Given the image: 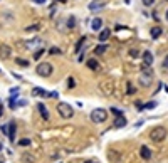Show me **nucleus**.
Wrapping results in <instances>:
<instances>
[{
    "label": "nucleus",
    "instance_id": "1",
    "mask_svg": "<svg viewBox=\"0 0 168 163\" xmlns=\"http://www.w3.org/2000/svg\"><path fill=\"white\" fill-rule=\"evenodd\" d=\"M167 134H168V131H167L165 126H155V128L150 130L148 136L151 138V141H155V143H161V141L167 138Z\"/></svg>",
    "mask_w": 168,
    "mask_h": 163
},
{
    "label": "nucleus",
    "instance_id": "2",
    "mask_svg": "<svg viewBox=\"0 0 168 163\" xmlns=\"http://www.w3.org/2000/svg\"><path fill=\"white\" fill-rule=\"evenodd\" d=\"M57 113L61 115V118L69 119V118L74 116V109H72V106L67 104V103H59V104H57Z\"/></svg>",
    "mask_w": 168,
    "mask_h": 163
},
{
    "label": "nucleus",
    "instance_id": "3",
    "mask_svg": "<svg viewBox=\"0 0 168 163\" xmlns=\"http://www.w3.org/2000/svg\"><path fill=\"white\" fill-rule=\"evenodd\" d=\"M35 71H37V74H39L40 77H49V76H52V72H54V67H52L50 62H40Z\"/></svg>",
    "mask_w": 168,
    "mask_h": 163
},
{
    "label": "nucleus",
    "instance_id": "4",
    "mask_svg": "<svg viewBox=\"0 0 168 163\" xmlns=\"http://www.w3.org/2000/svg\"><path fill=\"white\" fill-rule=\"evenodd\" d=\"M106 119H108V113L104 109H101V108L94 109L91 113V121H94V123H104Z\"/></svg>",
    "mask_w": 168,
    "mask_h": 163
},
{
    "label": "nucleus",
    "instance_id": "5",
    "mask_svg": "<svg viewBox=\"0 0 168 163\" xmlns=\"http://www.w3.org/2000/svg\"><path fill=\"white\" fill-rule=\"evenodd\" d=\"M138 83H139V86L141 87H150L151 86V83H153V74H151V72H141Z\"/></svg>",
    "mask_w": 168,
    "mask_h": 163
},
{
    "label": "nucleus",
    "instance_id": "6",
    "mask_svg": "<svg viewBox=\"0 0 168 163\" xmlns=\"http://www.w3.org/2000/svg\"><path fill=\"white\" fill-rule=\"evenodd\" d=\"M10 56H12V49H10V46L2 44V46H0V59H2V61H7V59H10Z\"/></svg>",
    "mask_w": 168,
    "mask_h": 163
},
{
    "label": "nucleus",
    "instance_id": "7",
    "mask_svg": "<svg viewBox=\"0 0 168 163\" xmlns=\"http://www.w3.org/2000/svg\"><path fill=\"white\" fill-rule=\"evenodd\" d=\"M153 61H155V57H153L151 50H145V52H143V64L151 66V64H153Z\"/></svg>",
    "mask_w": 168,
    "mask_h": 163
},
{
    "label": "nucleus",
    "instance_id": "8",
    "mask_svg": "<svg viewBox=\"0 0 168 163\" xmlns=\"http://www.w3.org/2000/svg\"><path fill=\"white\" fill-rule=\"evenodd\" d=\"M99 87H101V91H103L104 94H111V93H113V84H111V81H104V83H101Z\"/></svg>",
    "mask_w": 168,
    "mask_h": 163
},
{
    "label": "nucleus",
    "instance_id": "9",
    "mask_svg": "<svg viewBox=\"0 0 168 163\" xmlns=\"http://www.w3.org/2000/svg\"><path fill=\"white\" fill-rule=\"evenodd\" d=\"M139 156L143 160H151V150H150L148 146H141L139 148Z\"/></svg>",
    "mask_w": 168,
    "mask_h": 163
},
{
    "label": "nucleus",
    "instance_id": "10",
    "mask_svg": "<svg viewBox=\"0 0 168 163\" xmlns=\"http://www.w3.org/2000/svg\"><path fill=\"white\" fill-rule=\"evenodd\" d=\"M101 27H103V19H101V17L93 19V22H91V29L98 32V30H101Z\"/></svg>",
    "mask_w": 168,
    "mask_h": 163
},
{
    "label": "nucleus",
    "instance_id": "11",
    "mask_svg": "<svg viewBox=\"0 0 168 163\" xmlns=\"http://www.w3.org/2000/svg\"><path fill=\"white\" fill-rule=\"evenodd\" d=\"M37 109H39L40 116H42V118H44V119L47 121V119H49V111H47V108L42 104V103H39V104H37Z\"/></svg>",
    "mask_w": 168,
    "mask_h": 163
},
{
    "label": "nucleus",
    "instance_id": "12",
    "mask_svg": "<svg viewBox=\"0 0 168 163\" xmlns=\"http://www.w3.org/2000/svg\"><path fill=\"white\" fill-rule=\"evenodd\" d=\"M32 96H44V98H47L49 96V93H47L46 89H42V87H34V89H32Z\"/></svg>",
    "mask_w": 168,
    "mask_h": 163
},
{
    "label": "nucleus",
    "instance_id": "13",
    "mask_svg": "<svg viewBox=\"0 0 168 163\" xmlns=\"http://www.w3.org/2000/svg\"><path fill=\"white\" fill-rule=\"evenodd\" d=\"M123 126H126V118L123 115L116 116V119H114V128H123Z\"/></svg>",
    "mask_w": 168,
    "mask_h": 163
},
{
    "label": "nucleus",
    "instance_id": "14",
    "mask_svg": "<svg viewBox=\"0 0 168 163\" xmlns=\"http://www.w3.org/2000/svg\"><path fill=\"white\" fill-rule=\"evenodd\" d=\"M109 35H111V29H103L99 32V40H101V42H106L109 39Z\"/></svg>",
    "mask_w": 168,
    "mask_h": 163
},
{
    "label": "nucleus",
    "instance_id": "15",
    "mask_svg": "<svg viewBox=\"0 0 168 163\" xmlns=\"http://www.w3.org/2000/svg\"><path fill=\"white\" fill-rule=\"evenodd\" d=\"M7 134H9V140H10V141H14V140H15V123H14V121L9 125Z\"/></svg>",
    "mask_w": 168,
    "mask_h": 163
},
{
    "label": "nucleus",
    "instance_id": "16",
    "mask_svg": "<svg viewBox=\"0 0 168 163\" xmlns=\"http://www.w3.org/2000/svg\"><path fill=\"white\" fill-rule=\"evenodd\" d=\"M106 50H108V46L103 42V44H99V46H96V47H94V54H96V56H101V54H104Z\"/></svg>",
    "mask_w": 168,
    "mask_h": 163
},
{
    "label": "nucleus",
    "instance_id": "17",
    "mask_svg": "<svg viewBox=\"0 0 168 163\" xmlns=\"http://www.w3.org/2000/svg\"><path fill=\"white\" fill-rule=\"evenodd\" d=\"M86 66H88L91 71H98L99 69V62L96 61V59H89L88 62H86Z\"/></svg>",
    "mask_w": 168,
    "mask_h": 163
},
{
    "label": "nucleus",
    "instance_id": "18",
    "mask_svg": "<svg viewBox=\"0 0 168 163\" xmlns=\"http://www.w3.org/2000/svg\"><path fill=\"white\" fill-rule=\"evenodd\" d=\"M161 27H151V30H150V34H151V39H158L160 35H161Z\"/></svg>",
    "mask_w": 168,
    "mask_h": 163
},
{
    "label": "nucleus",
    "instance_id": "19",
    "mask_svg": "<svg viewBox=\"0 0 168 163\" xmlns=\"http://www.w3.org/2000/svg\"><path fill=\"white\" fill-rule=\"evenodd\" d=\"M67 27H69V29H74V27H76V17L71 15L69 19H67Z\"/></svg>",
    "mask_w": 168,
    "mask_h": 163
},
{
    "label": "nucleus",
    "instance_id": "20",
    "mask_svg": "<svg viewBox=\"0 0 168 163\" xmlns=\"http://www.w3.org/2000/svg\"><path fill=\"white\" fill-rule=\"evenodd\" d=\"M22 160H24V162H25V163H34V160H35V158H34L32 155L25 153V155H24V156H22Z\"/></svg>",
    "mask_w": 168,
    "mask_h": 163
},
{
    "label": "nucleus",
    "instance_id": "21",
    "mask_svg": "<svg viewBox=\"0 0 168 163\" xmlns=\"http://www.w3.org/2000/svg\"><path fill=\"white\" fill-rule=\"evenodd\" d=\"M86 40H88V39H86V35H84V37H81L79 40H78V46H76V52H79L81 47H82V44H84Z\"/></svg>",
    "mask_w": 168,
    "mask_h": 163
},
{
    "label": "nucleus",
    "instance_id": "22",
    "mask_svg": "<svg viewBox=\"0 0 168 163\" xmlns=\"http://www.w3.org/2000/svg\"><path fill=\"white\" fill-rule=\"evenodd\" d=\"M67 87H69V89L76 87V79H74V77H69V79H67Z\"/></svg>",
    "mask_w": 168,
    "mask_h": 163
},
{
    "label": "nucleus",
    "instance_id": "23",
    "mask_svg": "<svg viewBox=\"0 0 168 163\" xmlns=\"http://www.w3.org/2000/svg\"><path fill=\"white\" fill-rule=\"evenodd\" d=\"M39 42H40V39H32V40L27 42V47H34V46H37Z\"/></svg>",
    "mask_w": 168,
    "mask_h": 163
},
{
    "label": "nucleus",
    "instance_id": "24",
    "mask_svg": "<svg viewBox=\"0 0 168 163\" xmlns=\"http://www.w3.org/2000/svg\"><path fill=\"white\" fill-rule=\"evenodd\" d=\"M104 7V3H91L89 5V10H96V9H103Z\"/></svg>",
    "mask_w": 168,
    "mask_h": 163
},
{
    "label": "nucleus",
    "instance_id": "25",
    "mask_svg": "<svg viewBox=\"0 0 168 163\" xmlns=\"http://www.w3.org/2000/svg\"><path fill=\"white\" fill-rule=\"evenodd\" d=\"M44 52H46L44 49H39V50H37V52L34 54V59H35V61H39V59L42 57V54H44Z\"/></svg>",
    "mask_w": 168,
    "mask_h": 163
},
{
    "label": "nucleus",
    "instance_id": "26",
    "mask_svg": "<svg viewBox=\"0 0 168 163\" xmlns=\"http://www.w3.org/2000/svg\"><path fill=\"white\" fill-rule=\"evenodd\" d=\"M156 106V101H151V103H146V104L143 106V109H153Z\"/></svg>",
    "mask_w": 168,
    "mask_h": 163
},
{
    "label": "nucleus",
    "instance_id": "27",
    "mask_svg": "<svg viewBox=\"0 0 168 163\" xmlns=\"http://www.w3.org/2000/svg\"><path fill=\"white\" fill-rule=\"evenodd\" d=\"M27 32H37V30H39V25H37V24H34V25H29V27H27Z\"/></svg>",
    "mask_w": 168,
    "mask_h": 163
},
{
    "label": "nucleus",
    "instance_id": "28",
    "mask_svg": "<svg viewBox=\"0 0 168 163\" xmlns=\"http://www.w3.org/2000/svg\"><path fill=\"white\" fill-rule=\"evenodd\" d=\"M15 62H17L19 66H24V67H27V66H29V62H27L25 59H15Z\"/></svg>",
    "mask_w": 168,
    "mask_h": 163
},
{
    "label": "nucleus",
    "instance_id": "29",
    "mask_svg": "<svg viewBox=\"0 0 168 163\" xmlns=\"http://www.w3.org/2000/svg\"><path fill=\"white\" fill-rule=\"evenodd\" d=\"M19 145L20 146H30V140H27V138H22L19 141Z\"/></svg>",
    "mask_w": 168,
    "mask_h": 163
},
{
    "label": "nucleus",
    "instance_id": "30",
    "mask_svg": "<svg viewBox=\"0 0 168 163\" xmlns=\"http://www.w3.org/2000/svg\"><path fill=\"white\" fill-rule=\"evenodd\" d=\"M49 54H52V56H57V54H61V49L59 47H50Z\"/></svg>",
    "mask_w": 168,
    "mask_h": 163
},
{
    "label": "nucleus",
    "instance_id": "31",
    "mask_svg": "<svg viewBox=\"0 0 168 163\" xmlns=\"http://www.w3.org/2000/svg\"><path fill=\"white\" fill-rule=\"evenodd\" d=\"M111 113H113L114 116H121L123 115V111H119L118 108H111Z\"/></svg>",
    "mask_w": 168,
    "mask_h": 163
},
{
    "label": "nucleus",
    "instance_id": "32",
    "mask_svg": "<svg viewBox=\"0 0 168 163\" xmlns=\"http://www.w3.org/2000/svg\"><path fill=\"white\" fill-rule=\"evenodd\" d=\"M129 56H131V57H138L139 52L136 50V49H131V50H129Z\"/></svg>",
    "mask_w": 168,
    "mask_h": 163
},
{
    "label": "nucleus",
    "instance_id": "33",
    "mask_svg": "<svg viewBox=\"0 0 168 163\" xmlns=\"http://www.w3.org/2000/svg\"><path fill=\"white\" fill-rule=\"evenodd\" d=\"M161 67H163V69H168V54L165 56V59H163V62H161Z\"/></svg>",
    "mask_w": 168,
    "mask_h": 163
},
{
    "label": "nucleus",
    "instance_id": "34",
    "mask_svg": "<svg viewBox=\"0 0 168 163\" xmlns=\"http://www.w3.org/2000/svg\"><path fill=\"white\" fill-rule=\"evenodd\" d=\"M153 3H155V0H143V5L145 7H151Z\"/></svg>",
    "mask_w": 168,
    "mask_h": 163
},
{
    "label": "nucleus",
    "instance_id": "35",
    "mask_svg": "<svg viewBox=\"0 0 168 163\" xmlns=\"http://www.w3.org/2000/svg\"><path fill=\"white\" fill-rule=\"evenodd\" d=\"M128 94H135V87L131 86V83H128Z\"/></svg>",
    "mask_w": 168,
    "mask_h": 163
},
{
    "label": "nucleus",
    "instance_id": "36",
    "mask_svg": "<svg viewBox=\"0 0 168 163\" xmlns=\"http://www.w3.org/2000/svg\"><path fill=\"white\" fill-rule=\"evenodd\" d=\"M59 96V93L57 91H52V93H49V98H57Z\"/></svg>",
    "mask_w": 168,
    "mask_h": 163
},
{
    "label": "nucleus",
    "instance_id": "37",
    "mask_svg": "<svg viewBox=\"0 0 168 163\" xmlns=\"http://www.w3.org/2000/svg\"><path fill=\"white\" fill-rule=\"evenodd\" d=\"M34 3H37V5H42V3H46V0H32Z\"/></svg>",
    "mask_w": 168,
    "mask_h": 163
},
{
    "label": "nucleus",
    "instance_id": "38",
    "mask_svg": "<svg viewBox=\"0 0 168 163\" xmlns=\"http://www.w3.org/2000/svg\"><path fill=\"white\" fill-rule=\"evenodd\" d=\"M165 19H167V22H168V10L165 12Z\"/></svg>",
    "mask_w": 168,
    "mask_h": 163
},
{
    "label": "nucleus",
    "instance_id": "39",
    "mask_svg": "<svg viewBox=\"0 0 168 163\" xmlns=\"http://www.w3.org/2000/svg\"><path fill=\"white\" fill-rule=\"evenodd\" d=\"M56 2H62V3H64V2H67V0H56Z\"/></svg>",
    "mask_w": 168,
    "mask_h": 163
},
{
    "label": "nucleus",
    "instance_id": "40",
    "mask_svg": "<svg viewBox=\"0 0 168 163\" xmlns=\"http://www.w3.org/2000/svg\"><path fill=\"white\" fill-rule=\"evenodd\" d=\"M86 163H94V162H86Z\"/></svg>",
    "mask_w": 168,
    "mask_h": 163
},
{
    "label": "nucleus",
    "instance_id": "41",
    "mask_svg": "<svg viewBox=\"0 0 168 163\" xmlns=\"http://www.w3.org/2000/svg\"><path fill=\"white\" fill-rule=\"evenodd\" d=\"M0 163H3V162H2V160H0Z\"/></svg>",
    "mask_w": 168,
    "mask_h": 163
},
{
    "label": "nucleus",
    "instance_id": "42",
    "mask_svg": "<svg viewBox=\"0 0 168 163\" xmlns=\"http://www.w3.org/2000/svg\"><path fill=\"white\" fill-rule=\"evenodd\" d=\"M0 150H2V146H0Z\"/></svg>",
    "mask_w": 168,
    "mask_h": 163
}]
</instances>
